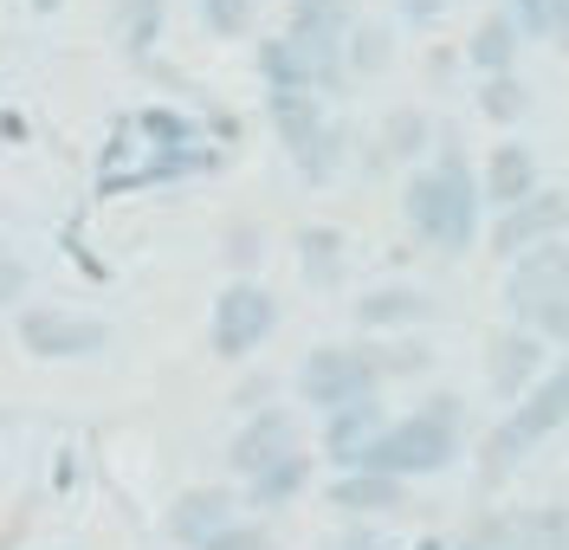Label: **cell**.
I'll use <instances>...</instances> for the list:
<instances>
[{
	"mask_svg": "<svg viewBox=\"0 0 569 550\" xmlns=\"http://www.w3.org/2000/svg\"><path fill=\"white\" fill-rule=\"evenodd\" d=\"M550 240H569V188H537L531 201L492 214V227H486V247H492L498 266L537 253V247H550Z\"/></svg>",
	"mask_w": 569,
	"mask_h": 550,
	"instance_id": "cell-5",
	"label": "cell"
},
{
	"mask_svg": "<svg viewBox=\"0 0 569 550\" xmlns=\"http://www.w3.org/2000/svg\"><path fill=\"white\" fill-rule=\"evenodd\" d=\"M369 350H376L382 382H408V376H427L433 369V350H427L421 337H389V343H369Z\"/></svg>",
	"mask_w": 569,
	"mask_h": 550,
	"instance_id": "cell-29",
	"label": "cell"
},
{
	"mask_svg": "<svg viewBox=\"0 0 569 550\" xmlns=\"http://www.w3.org/2000/svg\"><path fill=\"white\" fill-rule=\"evenodd\" d=\"M162 7L169 0H117V39H123L130 59H142L162 39Z\"/></svg>",
	"mask_w": 569,
	"mask_h": 550,
	"instance_id": "cell-28",
	"label": "cell"
},
{
	"mask_svg": "<svg viewBox=\"0 0 569 550\" xmlns=\"http://www.w3.org/2000/svg\"><path fill=\"white\" fill-rule=\"evenodd\" d=\"M479 550H569V506H511L479 512L466 531Z\"/></svg>",
	"mask_w": 569,
	"mask_h": 550,
	"instance_id": "cell-7",
	"label": "cell"
},
{
	"mask_svg": "<svg viewBox=\"0 0 569 550\" xmlns=\"http://www.w3.org/2000/svg\"><path fill=\"white\" fill-rule=\"evenodd\" d=\"M266 396H272V376H247V382L233 389V408H240V414H259V408H272Z\"/></svg>",
	"mask_w": 569,
	"mask_h": 550,
	"instance_id": "cell-36",
	"label": "cell"
},
{
	"mask_svg": "<svg viewBox=\"0 0 569 550\" xmlns=\"http://www.w3.org/2000/svg\"><path fill=\"white\" fill-rule=\"evenodd\" d=\"M505 421L531 440V447L550 440V434H563L569 428V357H557V369H543L531 396H525L518 408H505Z\"/></svg>",
	"mask_w": 569,
	"mask_h": 550,
	"instance_id": "cell-15",
	"label": "cell"
},
{
	"mask_svg": "<svg viewBox=\"0 0 569 550\" xmlns=\"http://www.w3.org/2000/svg\"><path fill=\"white\" fill-rule=\"evenodd\" d=\"M272 330H279V298L266 292L259 279H227L220 286L213 318H208V343L220 363H247Z\"/></svg>",
	"mask_w": 569,
	"mask_h": 550,
	"instance_id": "cell-4",
	"label": "cell"
},
{
	"mask_svg": "<svg viewBox=\"0 0 569 550\" xmlns=\"http://www.w3.org/2000/svg\"><path fill=\"white\" fill-rule=\"evenodd\" d=\"M291 247H298V272H305L311 292H337V286L350 279V233H343V227L311 220V227H298Z\"/></svg>",
	"mask_w": 569,
	"mask_h": 550,
	"instance_id": "cell-16",
	"label": "cell"
},
{
	"mask_svg": "<svg viewBox=\"0 0 569 550\" xmlns=\"http://www.w3.org/2000/svg\"><path fill=\"white\" fill-rule=\"evenodd\" d=\"M142 130H156V137H188V123L169 117V110H142Z\"/></svg>",
	"mask_w": 569,
	"mask_h": 550,
	"instance_id": "cell-38",
	"label": "cell"
},
{
	"mask_svg": "<svg viewBox=\"0 0 569 550\" xmlns=\"http://www.w3.org/2000/svg\"><path fill=\"white\" fill-rule=\"evenodd\" d=\"M13 330H20V343L33 357H46V363H59V357H98L110 343V324L78 318V311H59V304H27Z\"/></svg>",
	"mask_w": 569,
	"mask_h": 550,
	"instance_id": "cell-9",
	"label": "cell"
},
{
	"mask_svg": "<svg viewBox=\"0 0 569 550\" xmlns=\"http://www.w3.org/2000/svg\"><path fill=\"white\" fill-rule=\"evenodd\" d=\"M240 518V499H233V486H188L169 499V512H162V531L176 538L181 550H208L227 524Z\"/></svg>",
	"mask_w": 569,
	"mask_h": 550,
	"instance_id": "cell-11",
	"label": "cell"
},
{
	"mask_svg": "<svg viewBox=\"0 0 569 550\" xmlns=\"http://www.w3.org/2000/svg\"><path fill=\"white\" fill-rule=\"evenodd\" d=\"M453 550H479V544H472V538H460V544H453Z\"/></svg>",
	"mask_w": 569,
	"mask_h": 550,
	"instance_id": "cell-41",
	"label": "cell"
},
{
	"mask_svg": "<svg viewBox=\"0 0 569 550\" xmlns=\"http://www.w3.org/2000/svg\"><path fill=\"white\" fill-rule=\"evenodd\" d=\"M305 486H311V453H291L279 467H266L259 479H247V506L252 512H279V506H291Z\"/></svg>",
	"mask_w": 569,
	"mask_h": 550,
	"instance_id": "cell-23",
	"label": "cell"
},
{
	"mask_svg": "<svg viewBox=\"0 0 569 550\" xmlns=\"http://www.w3.org/2000/svg\"><path fill=\"white\" fill-rule=\"evenodd\" d=\"M291 453H305V428H298L291 408H259V414H247V421L233 428V440H227V467L240 479H259L266 467H279Z\"/></svg>",
	"mask_w": 569,
	"mask_h": 550,
	"instance_id": "cell-8",
	"label": "cell"
},
{
	"mask_svg": "<svg viewBox=\"0 0 569 550\" xmlns=\"http://www.w3.org/2000/svg\"><path fill=\"white\" fill-rule=\"evenodd\" d=\"M194 7H201V27L213 39H247L252 13H259V0H194Z\"/></svg>",
	"mask_w": 569,
	"mask_h": 550,
	"instance_id": "cell-30",
	"label": "cell"
},
{
	"mask_svg": "<svg viewBox=\"0 0 569 550\" xmlns=\"http://www.w3.org/2000/svg\"><path fill=\"white\" fill-rule=\"evenodd\" d=\"M525 453H531V440H525L518 428H511V421H505V414H498L492 428L479 434V460H472V479H479V492H498L505 479L525 467Z\"/></svg>",
	"mask_w": 569,
	"mask_h": 550,
	"instance_id": "cell-21",
	"label": "cell"
},
{
	"mask_svg": "<svg viewBox=\"0 0 569 550\" xmlns=\"http://www.w3.org/2000/svg\"><path fill=\"white\" fill-rule=\"evenodd\" d=\"M284 7H291V0H284Z\"/></svg>",
	"mask_w": 569,
	"mask_h": 550,
	"instance_id": "cell-42",
	"label": "cell"
},
{
	"mask_svg": "<svg viewBox=\"0 0 569 550\" xmlns=\"http://www.w3.org/2000/svg\"><path fill=\"white\" fill-rule=\"evenodd\" d=\"M557 292H569V240H550V247H537V253L505 266V311H511V324H525L537 304Z\"/></svg>",
	"mask_w": 569,
	"mask_h": 550,
	"instance_id": "cell-12",
	"label": "cell"
},
{
	"mask_svg": "<svg viewBox=\"0 0 569 550\" xmlns=\"http://www.w3.org/2000/svg\"><path fill=\"white\" fill-rule=\"evenodd\" d=\"M350 318L362 330H415L433 318V298L421 286H369V292L350 304Z\"/></svg>",
	"mask_w": 569,
	"mask_h": 550,
	"instance_id": "cell-19",
	"label": "cell"
},
{
	"mask_svg": "<svg viewBox=\"0 0 569 550\" xmlns=\"http://www.w3.org/2000/svg\"><path fill=\"white\" fill-rule=\"evenodd\" d=\"M550 369V343L525 324H498L486 337V389H492L505 408H518L537 389V376Z\"/></svg>",
	"mask_w": 569,
	"mask_h": 550,
	"instance_id": "cell-6",
	"label": "cell"
},
{
	"mask_svg": "<svg viewBox=\"0 0 569 550\" xmlns=\"http://www.w3.org/2000/svg\"><path fill=\"white\" fill-rule=\"evenodd\" d=\"M415 550H453V544H447V538H421Z\"/></svg>",
	"mask_w": 569,
	"mask_h": 550,
	"instance_id": "cell-40",
	"label": "cell"
},
{
	"mask_svg": "<svg viewBox=\"0 0 569 550\" xmlns=\"http://www.w3.org/2000/svg\"><path fill=\"white\" fill-rule=\"evenodd\" d=\"M343 52H350V78H382L395 66V27L389 20H356Z\"/></svg>",
	"mask_w": 569,
	"mask_h": 550,
	"instance_id": "cell-26",
	"label": "cell"
},
{
	"mask_svg": "<svg viewBox=\"0 0 569 550\" xmlns=\"http://www.w3.org/2000/svg\"><path fill=\"white\" fill-rule=\"evenodd\" d=\"M433 143H440V123H433L421 104L382 110V130H376V156H382V162L421 169V162H433Z\"/></svg>",
	"mask_w": 569,
	"mask_h": 550,
	"instance_id": "cell-17",
	"label": "cell"
},
{
	"mask_svg": "<svg viewBox=\"0 0 569 550\" xmlns=\"http://www.w3.org/2000/svg\"><path fill=\"white\" fill-rule=\"evenodd\" d=\"M518 27H525V39H550V0H498Z\"/></svg>",
	"mask_w": 569,
	"mask_h": 550,
	"instance_id": "cell-34",
	"label": "cell"
},
{
	"mask_svg": "<svg viewBox=\"0 0 569 550\" xmlns=\"http://www.w3.org/2000/svg\"><path fill=\"white\" fill-rule=\"evenodd\" d=\"M208 550H272V538H266V524H252V518H233L220 538H213Z\"/></svg>",
	"mask_w": 569,
	"mask_h": 550,
	"instance_id": "cell-33",
	"label": "cell"
},
{
	"mask_svg": "<svg viewBox=\"0 0 569 550\" xmlns=\"http://www.w3.org/2000/svg\"><path fill=\"white\" fill-rule=\"evenodd\" d=\"M356 20H362L356 0H291V13H284L291 33H337V39H350Z\"/></svg>",
	"mask_w": 569,
	"mask_h": 550,
	"instance_id": "cell-27",
	"label": "cell"
},
{
	"mask_svg": "<svg viewBox=\"0 0 569 550\" xmlns=\"http://www.w3.org/2000/svg\"><path fill=\"white\" fill-rule=\"evenodd\" d=\"M266 117H272V130H279L284 156H298L305 143H318L323 137L330 104H323L318 91H266Z\"/></svg>",
	"mask_w": 569,
	"mask_h": 550,
	"instance_id": "cell-20",
	"label": "cell"
},
{
	"mask_svg": "<svg viewBox=\"0 0 569 550\" xmlns=\"http://www.w3.org/2000/svg\"><path fill=\"white\" fill-rule=\"evenodd\" d=\"M323 506L343 518H395V512H408L415 499H408V479H395V473H330Z\"/></svg>",
	"mask_w": 569,
	"mask_h": 550,
	"instance_id": "cell-13",
	"label": "cell"
},
{
	"mask_svg": "<svg viewBox=\"0 0 569 550\" xmlns=\"http://www.w3.org/2000/svg\"><path fill=\"white\" fill-rule=\"evenodd\" d=\"M389 408H382V396H369V402H350V408H337V414H323V460L337 467V473H362L369 467V447L389 434Z\"/></svg>",
	"mask_w": 569,
	"mask_h": 550,
	"instance_id": "cell-10",
	"label": "cell"
},
{
	"mask_svg": "<svg viewBox=\"0 0 569 550\" xmlns=\"http://www.w3.org/2000/svg\"><path fill=\"white\" fill-rule=\"evenodd\" d=\"M466 428H472L466 396L433 389V396H421L408 414H395L389 434L369 447V467H362V473H395V479H408V486L447 473V467L466 453Z\"/></svg>",
	"mask_w": 569,
	"mask_h": 550,
	"instance_id": "cell-2",
	"label": "cell"
},
{
	"mask_svg": "<svg viewBox=\"0 0 569 550\" xmlns=\"http://www.w3.org/2000/svg\"><path fill=\"white\" fill-rule=\"evenodd\" d=\"M537 188H543V169H537V156L525 143H492L486 149V162H479V194H486L492 214L531 201Z\"/></svg>",
	"mask_w": 569,
	"mask_h": 550,
	"instance_id": "cell-14",
	"label": "cell"
},
{
	"mask_svg": "<svg viewBox=\"0 0 569 550\" xmlns=\"http://www.w3.org/2000/svg\"><path fill=\"white\" fill-rule=\"evenodd\" d=\"M369 396H382V369H376L369 343H318V350H305V363H298V402L305 408L337 414V408L369 402Z\"/></svg>",
	"mask_w": 569,
	"mask_h": 550,
	"instance_id": "cell-3",
	"label": "cell"
},
{
	"mask_svg": "<svg viewBox=\"0 0 569 550\" xmlns=\"http://www.w3.org/2000/svg\"><path fill=\"white\" fill-rule=\"evenodd\" d=\"M27 286H33V272H27L20 259L0 247V304H20V298H27Z\"/></svg>",
	"mask_w": 569,
	"mask_h": 550,
	"instance_id": "cell-35",
	"label": "cell"
},
{
	"mask_svg": "<svg viewBox=\"0 0 569 550\" xmlns=\"http://www.w3.org/2000/svg\"><path fill=\"white\" fill-rule=\"evenodd\" d=\"M518 52H525V27L505 7H486L472 39H466V66L479 78H498V72H518Z\"/></svg>",
	"mask_w": 569,
	"mask_h": 550,
	"instance_id": "cell-18",
	"label": "cell"
},
{
	"mask_svg": "<svg viewBox=\"0 0 569 550\" xmlns=\"http://www.w3.org/2000/svg\"><path fill=\"white\" fill-rule=\"evenodd\" d=\"M401 220L408 233L433 247L440 259H460L486 240V194H479V162L466 156L460 130L440 123L433 162L401 176Z\"/></svg>",
	"mask_w": 569,
	"mask_h": 550,
	"instance_id": "cell-1",
	"label": "cell"
},
{
	"mask_svg": "<svg viewBox=\"0 0 569 550\" xmlns=\"http://www.w3.org/2000/svg\"><path fill=\"white\" fill-rule=\"evenodd\" d=\"M220 259L233 266V279H247L252 266H259V227H252V220H233V227H227V247H220Z\"/></svg>",
	"mask_w": 569,
	"mask_h": 550,
	"instance_id": "cell-32",
	"label": "cell"
},
{
	"mask_svg": "<svg viewBox=\"0 0 569 550\" xmlns=\"http://www.w3.org/2000/svg\"><path fill=\"white\" fill-rule=\"evenodd\" d=\"M350 143H356V130L343 123V117H330L318 143H305L298 156H291V169H298V176H305L311 188L337 182V176H343V162H350Z\"/></svg>",
	"mask_w": 569,
	"mask_h": 550,
	"instance_id": "cell-22",
	"label": "cell"
},
{
	"mask_svg": "<svg viewBox=\"0 0 569 550\" xmlns=\"http://www.w3.org/2000/svg\"><path fill=\"white\" fill-rule=\"evenodd\" d=\"M550 39L569 46V0H550Z\"/></svg>",
	"mask_w": 569,
	"mask_h": 550,
	"instance_id": "cell-39",
	"label": "cell"
},
{
	"mask_svg": "<svg viewBox=\"0 0 569 550\" xmlns=\"http://www.w3.org/2000/svg\"><path fill=\"white\" fill-rule=\"evenodd\" d=\"M479 117H486V123H498V130L525 123V117H531V84H525L518 72L479 78Z\"/></svg>",
	"mask_w": 569,
	"mask_h": 550,
	"instance_id": "cell-25",
	"label": "cell"
},
{
	"mask_svg": "<svg viewBox=\"0 0 569 550\" xmlns=\"http://www.w3.org/2000/svg\"><path fill=\"white\" fill-rule=\"evenodd\" d=\"M525 330H537L543 343H557V350H563V357H569V292L543 298V304H537L531 318H525Z\"/></svg>",
	"mask_w": 569,
	"mask_h": 550,
	"instance_id": "cell-31",
	"label": "cell"
},
{
	"mask_svg": "<svg viewBox=\"0 0 569 550\" xmlns=\"http://www.w3.org/2000/svg\"><path fill=\"white\" fill-rule=\"evenodd\" d=\"M447 7H453V0H401V20H408V27H433Z\"/></svg>",
	"mask_w": 569,
	"mask_h": 550,
	"instance_id": "cell-37",
	"label": "cell"
},
{
	"mask_svg": "<svg viewBox=\"0 0 569 550\" xmlns=\"http://www.w3.org/2000/svg\"><path fill=\"white\" fill-rule=\"evenodd\" d=\"M252 72L266 78V91H311V72H305V59H298V46L284 33H266L252 46Z\"/></svg>",
	"mask_w": 569,
	"mask_h": 550,
	"instance_id": "cell-24",
	"label": "cell"
}]
</instances>
